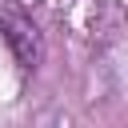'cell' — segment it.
Listing matches in <instances>:
<instances>
[{
  "instance_id": "1",
  "label": "cell",
  "mask_w": 128,
  "mask_h": 128,
  "mask_svg": "<svg viewBox=\"0 0 128 128\" xmlns=\"http://www.w3.org/2000/svg\"><path fill=\"white\" fill-rule=\"evenodd\" d=\"M0 36H4V44L12 48V56L20 60L24 72H36V68H40V60H44V40H40V28L32 24V16L4 8V12H0Z\"/></svg>"
}]
</instances>
